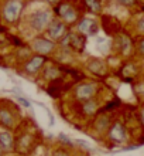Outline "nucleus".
Masks as SVG:
<instances>
[{
  "instance_id": "nucleus-1",
  "label": "nucleus",
  "mask_w": 144,
  "mask_h": 156,
  "mask_svg": "<svg viewBox=\"0 0 144 156\" xmlns=\"http://www.w3.org/2000/svg\"><path fill=\"white\" fill-rule=\"evenodd\" d=\"M51 20V16L47 10H38V12L33 13L30 17V23L33 26V29L35 30H42Z\"/></svg>"
},
{
  "instance_id": "nucleus-2",
  "label": "nucleus",
  "mask_w": 144,
  "mask_h": 156,
  "mask_svg": "<svg viewBox=\"0 0 144 156\" xmlns=\"http://www.w3.org/2000/svg\"><path fill=\"white\" fill-rule=\"evenodd\" d=\"M21 7H23V4H21L20 0H10L4 7V19L7 21H16L20 16Z\"/></svg>"
},
{
  "instance_id": "nucleus-3",
  "label": "nucleus",
  "mask_w": 144,
  "mask_h": 156,
  "mask_svg": "<svg viewBox=\"0 0 144 156\" xmlns=\"http://www.w3.org/2000/svg\"><path fill=\"white\" fill-rule=\"evenodd\" d=\"M109 138L115 142H122L126 138V131H124L123 125L120 122H116L109 131Z\"/></svg>"
},
{
  "instance_id": "nucleus-4",
  "label": "nucleus",
  "mask_w": 144,
  "mask_h": 156,
  "mask_svg": "<svg viewBox=\"0 0 144 156\" xmlns=\"http://www.w3.org/2000/svg\"><path fill=\"white\" fill-rule=\"evenodd\" d=\"M95 94V85L93 84H82L76 88V97L79 99H89Z\"/></svg>"
},
{
  "instance_id": "nucleus-5",
  "label": "nucleus",
  "mask_w": 144,
  "mask_h": 156,
  "mask_svg": "<svg viewBox=\"0 0 144 156\" xmlns=\"http://www.w3.org/2000/svg\"><path fill=\"white\" fill-rule=\"evenodd\" d=\"M34 48L40 54H48L54 48V43L49 40H45V38H38V40L34 41Z\"/></svg>"
},
{
  "instance_id": "nucleus-6",
  "label": "nucleus",
  "mask_w": 144,
  "mask_h": 156,
  "mask_svg": "<svg viewBox=\"0 0 144 156\" xmlns=\"http://www.w3.org/2000/svg\"><path fill=\"white\" fill-rule=\"evenodd\" d=\"M57 12H58V14L66 21H74L75 19H76V13H75V10L71 7L69 4H62V6H59V7L57 9Z\"/></svg>"
},
{
  "instance_id": "nucleus-7",
  "label": "nucleus",
  "mask_w": 144,
  "mask_h": 156,
  "mask_svg": "<svg viewBox=\"0 0 144 156\" xmlns=\"http://www.w3.org/2000/svg\"><path fill=\"white\" fill-rule=\"evenodd\" d=\"M78 29L81 33H85V34H95L98 27H96V23L95 20H89V19H85L79 23Z\"/></svg>"
},
{
  "instance_id": "nucleus-8",
  "label": "nucleus",
  "mask_w": 144,
  "mask_h": 156,
  "mask_svg": "<svg viewBox=\"0 0 144 156\" xmlns=\"http://www.w3.org/2000/svg\"><path fill=\"white\" fill-rule=\"evenodd\" d=\"M42 62H44V57H42V55L33 57L25 64V70H27V73H30V74H34V73H37V71L41 68Z\"/></svg>"
},
{
  "instance_id": "nucleus-9",
  "label": "nucleus",
  "mask_w": 144,
  "mask_h": 156,
  "mask_svg": "<svg viewBox=\"0 0 144 156\" xmlns=\"http://www.w3.org/2000/svg\"><path fill=\"white\" fill-rule=\"evenodd\" d=\"M49 36L52 38H61L62 34L65 33V26L62 24V23H59V21H52L51 23V26H49V30H48Z\"/></svg>"
},
{
  "instance_id": "nucleus-10",
  "label": "nucleus",
  "mask_w": 144,
  "mask_h": 156,
  "mask_svg": "<svg viewBox=\"0 0 144 156\" xmlns=\"http://www.w3.org/2000/svg\"><path fill=\"white\" fill-rule=\"evenodd\" d=\"M0 145H2L4 149L13 148V138L8 132H2V133H0Z\"/></svg>"
},
{
  "instance_id": "nucleus-11",
  "label": "nucleus",
  "mask_w": 144,
  "mask_h": 156,
  "mask_svg": "<svg viewBox=\"0 0 144 156\" xmlns=\"http://www.w3.org/2000/svg\"><path fill=\"white\" fill-rule=\"evenodd\" d=\"M71 44L74 45L76 50H82L85 44V38L82 36H76V34H71Z\"/></svg>"
},
{
  "instance_id": "nucleus-12",
  "label": "nucleus",
  "mask_w": 144,
  "mask_h": 156,
  "mask_svg": "<svg viewBox=\"0 0 144 156\" xmlns=\"http://www.w3.org/2000/svg\"><path fill=\"white\" fill-rule=\"evenodd\" d=\"M0 122L6 125V126H12L13 125V116L7 111H0Z\"/></svg>"
},
{
  "instance_id": "nucleus-13",
  "label": "nucleus",
  "mask_w": 144,
  "mask_h": 156,
  "mask_svg": "<svg viewBox=\"0 0 144 156\" xmlns=\"http://www.w3.org/2000/svg\"><path fill=\"white\" fill-rule=\"evenodd\" d=\"M85 3H86V6L89 7V10H92L93 13L100 12V9H102L99 0H85Z\"/></svg>"
},
{
  "instance_id": "nucleus-14",
  "label": "nucleus",
  "mask_w": 144,
  "mask_h": 156,
  "mask_svg": "<svg viewBox=\"0 0 144 156\" xmlns=\"http://www.w3.org/2000/svg\"><path fill=\"white\" fill-rule=\"evenodd\" d=\"M96 108H98V105H96L95 101H86L85 105H83V111L86 114H93L96 111Z\"/></svg>"
},
{
  "instance_id": "nucleus-15",
  "label": "nucleus",
  "mask_w": 144,
  "mask_h": 156,
  "mask_svg": "<svg viewBox=\"0 0 144 156\" xmlns=\"http://www.w3.org/2000/svg\"><path fill=\"white\" fill-rule=\"evenodd\" d=\"M107 125H109V118H102V119H99V121H98L96 128H98V131H103Z\"/></svg>"
},
{
  "instance_id": "nucleus-16",
  "label": "nucleus",
  "mask_w": 144,
  "mask_h": 156,
  "mask_svg": "<svg viewBox=\"0 0 144 156\" xmlns=\"http://www.w3.org/2000/svg\"><path fill=\"white\" fill-rule=\"evenodd\" d=\"M57 75H58V70H55L54 67H49L48 70H47V73H45V77H47V78H49V80L55 78Z\"/></svg>"
},
{
  "instance_id": "nucleus-17",
  "label": "nucleus",
  "mask_w": 144,
  "mask_h": 156,
  "mask_svg": "<svg viewBox=\"0 0 144 156\" xmlns=\"http://www.w3.org/2000/svg\"><path fill=\"white\" fill-rule=\"evenodd\" d=\"M59 139H61V140H64V142H65V144H68V145H69V146H72V142H71V140L68 139V138H65V136H64V135H59Z\"/></svg>"
},
{
  "instance_id": "nucleus-18",
  "label": "nucleus",
  "mask_w": 144,
  "mask_h": 156,
  "mask_svg": "<svg viewBox=\"0 0 144 156\" xmlns=\"http://www.w3.org/2000/svg\"><path fill=\"white\" fill-rule=\"evenodd\" d=\"M122 4H124V6H130V4L134 3V0H119Z\"/></svg>"
},
{
  "instance_id": "nucleus-19",
  "label": "nucleus",
  "mask_w": 144,
  "mask_h": 156,
  "mask_svg": "<svg viewBox=\"0 0 144 156\" xmlns=\"http://www.w3.org/2000/svg\"><path fill=\"white\" fill-rule=\"evenodd\" d=\"M18 101H20V104H23L24 107H27V108L30 107V102L27 101V99H24V98H18Z\"/></svg>"
},
{
  "instance_id": "nucleus-20",
  "label": "nucleus",
  "mask_w": 144,
  "mask_h": 156,
  "mask_svg": "<svg viewBox=\"0 0 144 156\" xmlns=\"http://www.w3.org/2000/svg\"><path fill=\"white\" fill-rule=\"evenodd\" d=\"M54 156H68V155H66L64 151H57V152L54 153Z\"/></svg>"
},
{
  "instance_id": "nucleus-21",
  "label": "nucleus",
  "mask_w": 144,
  "mask_h": 156,
  "mask_svg": "<svg viewBox=\"0 0 144 156\" xmlns=\"http://www.w3.org/2000/svg\"><path fill=\"white\" fill-rule=\"evenodd\" d=\"M139 27H140L141 31H144V19H141L140 23H139Z\"/></svg>"
},
{
  "instance_id": "nucleus-22",
  "label": "nucleus",
  "mask_w": 144,
  "mask_h": 156,
  "mask_svg": "<svg viewBox=\"0 0 144 156\" xmlns=\"http://www.w3.org/2000/svg\"><path fill=\"white\" fill-rule=\"evenodd\" d=\"M140 51H141V54H144V40L140 43Z\"/></svg>"
},
{
  "instance_id": "nucleus-23",
  "label": "nucleus",
  "mask_w": 144,
  "mask_h": 156,
  "mask_svg": "<svg viewBox=\"0 0 144 156\" xmlns=\"http://www.w3.org/2000/svg\"><path fill=\"white\" fill-rule=\"evenodd\" d=\"M2 152H3V146L0 145V156H2Z\"/></svg>"
},
{
  "instance_id": "nucleus-24",
  "label": "nucleus",
  "mask_w": 144,
  "mask_h": 156,
  "mask_svg": "<svg viewBox=\"0 0 144 156\" xmlns=\"http://www.w3.org/2000/svg\"><path fill=\"white\" fill-rule=\"evenodd\" d=\"M141 115H143V121H144V108H143V112H141Z\"/></svg>"
},
{
  "instance_id": "nucleus-25",
  "label": "nucleus",
  "mask_w": 144,
  "mask_h": 156,
  "mask_svg": "<svg viewBox=\"0 0 144 156\" xmlns=\"http://www.w3.org/2000/svg\"><path fill=\"white\" fill-rule=\"evenodd\" d=\"M48 2H57V0H48Z\"/></svg>"
}]
</instances>
